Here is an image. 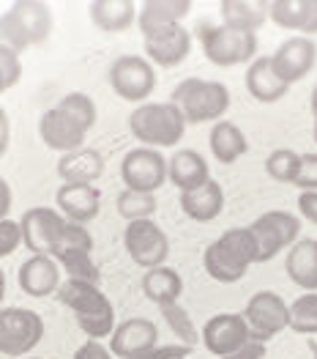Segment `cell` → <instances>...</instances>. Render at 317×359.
<instances>
[{
	"label": "cell",
	"instance_id": "cell-35",
	"mask_svg": "<svg viewBox=\"0 0 317 359\" xmlns=\"http://www.w3.org/2000/svg\"><path fill=\"white\" fill-rule=\"evenodd\" d=\"M118 214L129 222H137V219H150V214L156 211V198L153 195H145V192H132V189H123L118 195Z\"/></svg>",
	"mask_w": 317,
	"mask_h": 359
},
{
	"label": "cell",
	"instance_id": "cell-27",
	"mask_svg": "<svg viewBox=\"0 0 317 359\" xmlns=\"http://www.w3.org/2000/svg\"><path fill=\"white\" fill-rule=\"evenodd\" d=\"M192 11L189 0H145L137 11V22L140 33L156 28H167V25H181V20Z\"/></svg>",
	"mask_w": 317,
	"mask_h": 359
},
{
	"label": "cell",
	"instance_id": "cell-46",
	"mask_svg": "<svg viewBox=\"0 0 317 359\" xmlns=\"http://www.w3.org/2000/svg\"><path fill=\"white\" fill-rule=\"evenodd\" d=\"M8 143H11V121H8V113L0 107V156L8 151Z\"/></svg>",
	"mask_w": 317,
	"mask_h": 359
},
{
	"label": "cell",
	"instance_id": "cell-1",
	"mask_svg": "<svg viewBox=\"0 0 317 359\" xmlns=\"http://www.w3.org/2000/svg\"><path fill=\"white\" fill-rule=\"evenodd\" d=\"M252 264H258V239L249 228L225 231L202 255V266L216 283H238Z\"/></svg>",
	"mask_w": 317,
	"mask_h": 359
},
{
	"label": "cell",
	"instance_id": "cell-44",
	"mask_svg": "<svg viewBox=\"0 0 317 359\" xmlns=\"http://www.w3.org/2000/svg\"><path fill=\"white\" fill-rule=\"evenodd\" d=\"M298 209H301L304 219L317 225V192H301L298 195Z\"/></svg>",
	"mask_w": 317,
	"mask_h": 359
},
{
	"label": "cell",
	"instance_id": "cell-10",
	"mask_svg": "<svg viewBox=\"0 0 317 359\" xmlns=\"http://www.w3.org/2000/svg\"><path fill=\"white\" fill-rule=\"evenodd\" d=\"M110 86L126 102H143L156 88V72L143 55H120L110 66Z\"/></svg>",
	"mask_w": 317,
	"mask_h": 359
},
{
	"label": "cell",
	"instance_id": "cell-5",
	"mask_svg": "<svg viewBox=\"0 0 317 359\" xmlns=\"http://www.w3.org/2000/svg\"><path fill=\"white\" fill-rule=\"evenodd\" d=\"M202 53L213 66H238L255 58L258 53V33H244V30H232L227 25H211L202 22L197 28Z\"/></svg>",
	"mask_w": 317,
	"mask_h": 359
},
{
	"label": "cell",
	"instance_id": "cell-52",
	"mask_svg": "<svg viewBox=\"0 0 317 359\" xmlns=\"http://www.w3.org/2000/svg\"><path fill=\"white\" fill-rule=\"evenodd\" d=\"M28 359H36V357H28Z\"/></svg>",
	"mask_w": 317,
	"mask_h": 359
},
{
	"label": "cell",
	"instance_id": "cell-3",
	"mask_svg": "<svg viewBox=\"0 0 317 359\" xmlns=\"http://www.w3.org/2000/svg\"><path fill=\"white\" fill-rule=\"evenodd\" d=\"M175 107L186 123H205V121L222 118L230 107V90L219 80H202V77H186L178 83L170 96Z\"/></svg>",
	"mask_w": 317,
	"mask_h": 359
},
{
	"label": "cell",
	"instance_id": "cell-47",
	"mask_svg": "<svg viewBox=\"0 0 317 359\" xmlns=\"http://www.w3.org/2000/svg\"><path fill=\"white\" fill-rule=\"evenodd\" d=\"M11 201H14L11 187H8V181L0 176V219H6V217H8V211H11Z\"/></svg>",
	"mask_w": 317,
	"mask_h": 359
},
{
	"label": "cell",
	"instance_id": "cell-14",
	"mask_svg": "<svg viewBox=\"0 0 317 359\" xmlns=\"http://www.w3.org/2000/svg\"><path fill=\"white\" fill-rule=\"evenodd\" d=\"M317 60V44L309 39V36H290L285 39L276 53L271 55V63H274V72L288 83H298L304 80L312 69H315Z\"/></svg>",
	"mask_w": 317,
	"mask_h": 359
},
{
	"label": "cell",
	"instance_id": "cell-12",
	"mask_svg": "<svg viewBox=\"0 0 317 359\" xmlns=\"http://www.w3.org/2000/svg\"><path fill=\"white\" fill-rule=\"evenodd\" d=\"M244 318H246V324H249L252 340L265 343V340H271L274 334L288 330L290 304L282 299L279 294H274V291H258L252 299L246 302Z\"/></svg>",
	"mask_w": 317,
	"mask_h": 359
},
{
	"label": "cell",
	"instance_id": "cell-32",
	"mask_svg": "<svg viewBox=\"0 0 317 359\" xmlns=\"http://www.w3.org/2000/svg\"><path fill=\"white\" fill-rule=\"evenodd\" d=\"M58 266L66 271V280H83L90 285H99L101 283V271L93 264L90 252L87 250H60L55 255Z\"/></svg>",
	"mask_w": 317,
	"mask_h": 359
},
{
	"label": "cell",
	"instance_id": "cell-39",
	"mask_svg": "<svg viewBox=\"0 0 317 359\" xmlns=\"http://www.w3.org/2000/svg\"><path fill=\"white\" fill-rule=\"evenodd\" d=\"M0 74L6 80V88H14L20 80H22V60H20V53L0 44Z\"/></svg>",
	"mask_w": 317,
	"mask_h": 359
},
{
	"label": "cell",
	"instance_id": "cell-29",
	"mask_svg": "<svg viewBox=\"0 0 317 359\" xmlns=\"http://www.w3.org/2000/svg\"><path fill=\"white\" fill-rule=\"evenodd\" d=\"M208 146L213 151V159L222 162V165H232L235 159H241L246 154V149H249L246 135L232 121H216L213 123V129L208 135Z\"/></svg>",
	"mask_w": 317,
	"mask_h": 359
},
{
	"label": "cell",
	"instance_id": "cell-23",
	"mask_svg": "<svg viewBox=\"0 0 317 359\" xmlns=\"http://www.w3.org/2000/svg\"><path fill=\"white\" fill-rule=\"evenodd\" d=\"M58 179L63 184H93L104 173V156L96 149H80L58 159Z\"/></svg>",
	"mask_w": 317,
	"mask_h": 359
},
{
	"label": "cell",
	"instance_id": "cell-6",
	"mask_svg": "<svg viewBox=\"0 0 317 359\" xmlns=\"http://www.w3.org/2000/svg\"><path fill=\"white\" fill-rule=\"evenodd\" d=\"M44 337V318L28 307L0 310V354L25 357Z\"/></svg>",
	"mask_w": 317,
	"mask_h": 359
},
{
	"label": "cell",
	"instance_id": "cell-22",
	"mask_svg": "<svg viewBox=\"0 0 317 359\" xmlns=\"http://www.w3.org/2000/svg\"><path fill=\"white\" fill-rule=\"evenodd\" d=\"M246 90L252 93V99H258L262 104H271V102L285 99L290 86L274 72L271 55H262V58L252 60L246 69Z\"/></svg>",
	"mask_w": 317,
	"mask_h": 359
},
{
	"label": "cell",
	"instance_id": "cell-38",
	"mask_svg": "<svg viewBox=\"0 0 317 359\" xmlns=\"http://www.w3.org/2000/svg\"><path fill=\"white\" fill-rule=\"evenodd\" d=\"M60 250H93V236L85 231V225H80V222H69L66 219V228H63V233H60ZM55 252V255H58Z\"/></svg>",
	"mask_w": 317,
	"mask_h": 359
},
{
	"label": "cell",
	"instance_id": "cell-17",
	"mask_svg": "<svg viewBox=\"0 0 317 359\" xmlns=\"http://www.w3.org/2000/svg\"><path fill=\"white\" fill-rule=\"evenodd\" d=\"M17 283H20V288L28 297H33V299L58 294L60 288L58 261L52 255H30L28 261L20 266V271H17Z\"/></svg>",
	"mask_w": 317,
	"mask_h": 359
},
{
	"label": "cell",
	"instance_id": "cell-49",
	"mask_svg": "<svg viewBox=\"0 0 317 359\" xmlns=\"http://www.w3.org/2000/svg\"><path fill=\"white\" fill-rule=\"evenodd\" d=\"M309 348H312V354H315V359H317V343H315V340L309 343Z\"/></svg>",
	"mask_w": 317,
	"mask_h": 359
},
{
	"label": "cell",
	"instance_id": "cell-26",
	"mask_svg": "<svg viewBox=\"0 0 317 359\" xmlns=\"http://www.w3.org/2000/svg\"><path fill=\"white\" fill-rule=\"evenodd\" d=\"M288 277L307 294L317 291V239H301L290 247L285 261Z\"/></svg>",
	"mask_w": 317,
	"mask_h": 359
},
{
	"label": "cell",
	"instance_id": "cell-16",
	"mask_svg": "<svg viewBox=\"0 0 317 359\" xmlns=\"http://www.w3.org/2000/svg\"><path fill=\"white\" fill-rule=\"evenodd\" d=\"M38 137L47 149L60 151L63 156V154L85 149L87 129L83 123H77L69 113H63L60 107H50L38 121Z\"/></svg>",
	"mask_w": 317,
	"mask_h": 359
},
{
	"label": "cell",
	"instance_id": "cell-11",
	"mask_svg": "<svg viewBox=\"0 0 317 359\" xmlns=\"http://www.w3.org/2000/svg\"><path fill=\"white\" fill-rule=\"evenodd\" d=\"M22 228V244L28 247L33 255H52L58 252L60 247V233L66 228L63 214L47 206H36L28 209L20 219Z\"/></svg>",
	"mask_w": 317,
	"mask_h": 359
},
{
	"label": "cell",
	"instance_id": "cell-4",
	"mask_svg": "<svg viewBox=\"0 0 317 359\" xmlns=\"http://www.w3.org/2000/svg\"><path fill=\"white\" fill-rule=\"evenodd\" d=\"M129 129L145 149H164L183 137L186 118L173 102H145L129 116Z\"/></svg>",
	"mask_w": 317,
	"mask_h": 359
},
{
	"label": "cell",
	"instance_id": "cell-36",
	"mask_svg": "<svg viewBox=\"0 0 317 359\" xmlns=\"http://www.w3.org/2000/svg\"><path fill=\"white\" fill-rule=\"evenodd\" d=\"M162 316H164V321H167V327H170V332H173L175 337H178L183 346L195 348V343H197L200 337H197L195 321L189 318V313L175 302V304H164V307H162Z\"/></svg>",
	"mask_w": 317,
	"mask_h": 359
},
{
	"label": "cell",
	"instance_id": "cell-28",
	"mask_svg": "<svg viewBox=\"0 0 317 359\" xmlns=\"http://www.w3.org/2000/svg\"><path fill=\"white\" fill-rule=\"evenodd\" d=\"M222 25L244 33H258L268 20V3H252V0H222L219 3Z\"/></svg>",
	"mask_w": 317,
	"mask_h": 359
},
{
	"label": "cell",
	"instance_id": "cell-43",
	"mask_svg": "<svg viewBox=\"0 0 317 359\" xmlns=\"http://www.w3.org/2000/svg\"><path fill=\"white\" fill-rule=\"evenodd\" d=\"M74 359H115L110 348H104L99 340H87L83 343L77 351H74Z\"/></svg>",
	"mask_w": 317,
	"mask_h": 359
},
{
	"label": "cell",
	"instance_id": "cell-53",
	"mask_svg": "<svg viewBox=\"0 0 317 359\" xmlns=\"http://www.w3.org/2000/svg\"><path fill=\"white\" fill-rule=\"evenodd\" d=\"M0 17H3V11H0Z\"/></svg>",
	"mask_w": 317,
	"mask_h": 359
},
{
	"label": "cell",
	"instance_id": "cell-7",
	"mask_svg": "<svg viewBox=\"0 0 317 359\" xmlns=\"http://www.w3.org/2000/svg\"><path fill=\"white\" fill-rule=\"evenodd\" d=\"M258 239V264L271 261L285 247H293L301 233V219L290 211H265L249 225Z\"/></svg>",
	"mask_w": 317,
	"mask_h": 359
},
{
	"label": "cell",
	"instance_id": "cell-18",
	"mask_svg": "<svg viewBox=\"0 0 317 359\" xmlns=\"http://www.w3.org/2000/svg\"><path fill=\"white\" fill-rule=\"evenodd\" d=\"M156 340H159V330H156L153 321H148V318H126L113 332L110 351H113V357L134 359L145 354L148 348H153Z\"/></svg>",
	"mask_w": 317,
	"mask_h": 359
},
{
	"label": "cell",
	"instance_id": "cell-2",
	"mask_svg": "<svg viewBox=\"0 0 317 359\" xmlns=\"http://www.w3.org/2000/svg\"><path fill=\"white\" fill-rule=\"evenodd\" d=\"M50 33H52V11L47 3L20 0L11 3L0 17V44L17 53L44 44Z\"/></svg>",
	"mask_w": 317,
	"mask_h": 359
},
{
	"label": "cell",
	"instance_id": "cell-13",
	"mask_svg": "<svg viewBox=\"0 0 317 359\" xmlns=\"http://www.w3.org/2000/svg\"><path fill=\"white\" fill-rule=\"evenodd\" d=\"M249 340H252L249 324L238 313H219V316L208 318L205 327H202V343H205V348L222 359L235 354V351H241Z\"/></svg>",
	"mask_w": 317,
	"mask_h": 359
},
{
	"label": "cell",
	"instance_id": "cell-25",
	"mask_svg": "<svg viewBox=\"0 0 317 359\" xmlns=\"http://www.w3.org/2000/svg\"><path fill=\"white\" fill-rule=\"evenodd\" d=\"M167 179L173 181L181 192H192L202 187L205 181H211L208 162L202 159V154L192 149H181L173 154V159L167 162Z\"/></svg>",
	"mask_w": 317,
	"mask_h": 359
},
{
	"label": "cell",
	"instance_id": "cell-37",
	"mask_svg": "<svg viewBox=\"0 0 317 359\" xmlns=\"http://www.w3.org/2000/svg\"><path fill=\"white\" fill-rule=\"evenodd\" d=\"M55 107H60L63 113H69L71 118L77 121V123H83L85 129H90L96 123V104H93V99L87 93H80V90L66 93Z\"/></svg>",
	"mask_w": 317,
	"mask_h": 359
},
{
	"label": "cell",
	"instance_id": "cell-9",
	"mask_svg": "<svg viewBox=\"0 0 317 359\" xmlns=\"http://www.w3.org/2000/svg\"><path fill=\"white\" fill-rule=\"evenodd\" d=\"M123 244H126V252L132 255V261L137 266H143L145 271L164 266V261L170 255V239L153 219L129 222L126 233H123Z\"/></svg>",
	"mask_w": 317,
	"mask_h": 359
},
{
	"label": "cell",
	"instance_id": "cell-42",
	"mask_svg": "<svg viewBox=\"0 0 317 359\" xmlns=\"http://www.w3.org/2000/svg\"><path fill=\"white\" fill-rule=\"evenodd\" d=\"M189 346H183V343H170V346H153V348H148L145 354L134 359H186L189 357Z\"/></svg>",
	"mask_w": 317,
	"mask_h": 359
},
{
	"label": "cell",
	"instance_id": "cell-48",
	"mask_svg": "<svg viewBox=\"0 0 317 359\" xmlns=\"http://www.w3.org/2000/svg\"><path fill=\"white\" fill-rule=\"evenodd\" d=\"M312 113L317 116V83H315V88H312Z\"/></svg>",
	"mask_w": 317,
	"mask_h": 359
},
{
	"label": "cell",
	"instance_id": "cell-8",
	"mask_svg": "<svg viewBox=\"0 0 317 359\" xmlns=\"http://www.w3.org/2000/svg\"><path fill=\"white\" fill-rule=\"evenodd\" d=\"M120 179L132 192L153 195L167 181V159L162 156V151L145 146L126 151V156L120 159Z\"/></svg>",
	"mask_w": 317,
	"mask_h": 359
},
{
	"label": "cell",
	"instance_id": "cell-20",
	"mask_svg": "<svg viewBox=\"0 0 317 359\" xmlns=\"http://www.w3.org/2000/svg\"><path fill=\"white\" fill-rule=\"evenodd\" d=\"M55 297L60 299V304L74 310L77 318H93V316L115 313L113 302L99 291V285H90V283H83V280H63Z\"/></svg>",
	"mask_w": 317,
	"mask_h": 359
},
{
	"label": "cell",
	"instance_id": "cell-30",
	"mask_svg": "<svg viewBox=\"0 0 317 359\" xmlns=\"http://www.w3.org/2000/svg\"><path fill=\"white\" fill-rule=\"evenodd\" d=\"M90 20L101 33H120L137 20V6L132 0H93Z\"/></svg>",
	"mask_w": 317,
	"mask_h": 359
},
{
	"label": "cell",
	"instance_id": "cell-41",
	"mask_svg": "<svg viewBox=\"0 0 317 359\" xmlns=\"http://www.w3.org/2000/svg\"><path fill=\"white\" fill-rule=\"evenodd\" d=\"M295 187L301 192H317V154H301V170Z\"/></svg>",
	"mask_w": 317,
	"mask_h": 359
},
{
	"label": "cell",
	"instance_id": "cell-51",
	"mask_svg": "<svg viewBox=\"0 0 317 359\" xmlns=\"http://www.w3.org/2000/svg\"><path fill=\"white\" fill-rule=\"evenodd\" d=\"M315 143H317V116H315Z\"/></svg>",
	"mask_w": 317,
	"mask_h": 359
},
{
	"label": "cell",
	"instance_id": "cell-24",
	"mask_svg": "<svg viewBox=\"0 0 317 359\" xmlns=\"http://www.w3.org/2000/svg\"><path fill=\"white\" fill-rule=\"evenodd\" d=\"M181 209L195 222H211L225 209V192L219 181H205L192 192H181Z\"/></svg>",
	"mask_w": 317,
	"mask_h": 359
},
{
	"label": "cell",
	"instance_id": "cell-45",
	"mask_svg": "<svg viewBox=\"0 0 317 359\" xmlns=\"http://www.w3.org/2000/svg\"><path fill=\"white\" fill-rule=\"evenodd\" d=\"M262 357H265V343L249 340L241 351H235V354H230V357H225V359H262Z\"/></svg>",
	"mask_w": 317,
	"mask_h": 359
},
{
	"label": "cell",
	"instance_id": "cell-15",
	"mask_svg": "<svg viewBox=\"0 0 317 359\" xmlns=\"http://www.w3.org/2000/svg\"><path fill=\"white\" fill-rule=\"evenodd\" d=\"M143 47L148 60L173 69L178 63H183L186 55L192 53V33L183 25H167V28H156L143 33Z\"/></svg>",
	"mask_w": 317,
	"mask_h": 359
},
{
	"label": "cell",
	"instance_id": "cell-40",
	"mask_svg": "<svg viewBox=\"0 0 317 359\" xmlns=\"http://www.w3.org/2000/svg\"><path fill=\"white\" fill-rule=\"evenodd\" d=\"M22 244V228L17 219H0V258L11 255Z\"/></svg>",
	"mask_w": 317,
	"mask_h": 359
},
{
	"label": "cell",
	"instance_id": "cell-34",
	"mask_svg": "<svg viewBox=\"0 0 317 359\" xmlns=\"http://www.w3.org/2000/svg\"><path fill=\"white\" fill-rule=\"evenodd\" d=\"M298 170H301V154H295L293 149H276L265 159V173L274 181L295 184Z\"/></svg>",
	"mask_w": 317,
	"mask_h": 359
},
{
	"label": "cell",
	"instance_id": "cell-50",
	"mask_svg": "<svg viewBox=\"0 0 317 359\" xmlns=\"http://www.w3.org/2000/svg\"><path fill=\"white\" fill-rule=\"evenodd\" d=\"M3 90H8V88H6V80H3V74H0V93H3Z\"/></svg>",
	"mask_w": 317,
	"mask_h": 359
},
{
	"label": "cell",
	"instance_id": "cell-19",
	"mask_svg": "<svg viewBox=\"0 0 317 359\" xmlns=\"http://www.w3.org/2000/svg\"><path fill=\"white\" fill-rule=\"evenodd\" d=\"M55 203L69 222L85 225V222L99 217L101 192L93 184H60L58 192H55Z\"/></svg>",
	"mask_w": 317,
	"mask_h": 359
},
{
	"label": "cell",
	"instance_id": "cell-31",
	"mask_svg": "<svg viewBox=\"0 0 317 359\" xmlns=\"http://www.w3.org/2000/svg\"><path fill=\"white\" fill-rule=\"evenodd\" d=\"M143 294L153 304L164 307V304H175L178 297L183 294V280L181 274L170 266H156V269H148L143 274Z\"/></svg>",
	"mask_w": 317,
	"mask_h": 359
},
{
	"label": "cell",
	"instance_id": "cell-33",
	"mask_svg": "<svg viewBox=\"0 0 317 359\" xmlns=\"http://www.w3.org/2000/svg\"><path fill=\"white\" fill-rule=\"evenodd\" d=\"M288 327L298 334H317V291L304 294L290 304Z\"/></svg>",
	"mask_w": 317,
	"mask_h": 359
},
{
	"label": "cell",
	"instance_id": "cell-21",
	"mask_svg": "<svg viewBox=\"0 0 317 359\" xmlns=\"http://www.w3.org/2000/svg\"><path fill=\"white\" fill-rule=\"evenodd\" d=\"M268 20L301 36L317 33V0H274L268 3Z\"/></svg>",
	"mask_w": 317,
	"mask_h": 359
}]
</instances>
